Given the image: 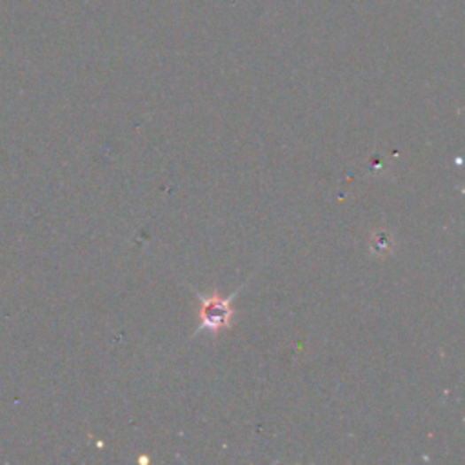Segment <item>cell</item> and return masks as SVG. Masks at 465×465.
<instances>
[{"label": "cell", "mask_w": 465, "mask_h": 465, "mask_svg": "<svg viewBox=\"0 0 465 465\" xmlns=\"http://www.w3.org/2000/svg\"><path fill=\"white\" fill-rule=\"evenodd\" d=\"M200 300H202V307H200L202 329L217 331L231 324V318L235 314V311L231 309V298H221L219 295H211V297H200Z\"/></svg>", "instance_id": "6da1fadb"}, {"label": "cell", "mask_w": 465, "mask_h": 465, "mask_svg": "<svg viewBox=\"0 0 465 465\" xmlns=\"http://www.w3.org/2000/svg\"><path fill=\"white\" fill-rule=\"evenodd\" d=\"M375 238H376V242H378V245H380V247H376V249H389L391 238H389L385 233H378V235H375Z\"/></svg>", "instance_id": "7a4b0ae2"}]
</instances>
